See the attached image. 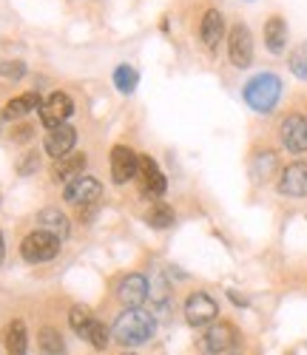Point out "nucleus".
Returning <instances> with one entry per match:
<instances>
[{
    "label": "nucleus",
    "mask_w": 307,
    "mask_h": 355,
    "mask_svg": "<svg viewBox=\"0 0 307 355\" xmlns=\"http://www.w3.org/2000/svg\"><path fill=\"white\" fill-rule=\"evenodd\" d=\"M154 333H157V321H154V318H151L145 310H140V307L119 313V318L114 321V327H111L114 341L122 344V347H140V344L151 341Z\"/></svg>",
    "instance_id": "f257e3e1"
},
{
    "label": "nucleus",
    "mask_w": 307,
    "mask_h": 355,
    "mask_svg": "<svg viewBox=\"0 0 307 355\" xmlns=\"http://www.w3.org/2000/svg\"><path fill=\"white\" fill-rule=\"evenodd\" d=\"M242 97L256 114H270L276 108V103H279V97H282V80L276 74H270V71H262V74H256V77H251L248 83H244Z\"/></svg>",
    "instance_id": "f03ea898"
},
{
    "label": "nucleus",
    "mask_w": 307,
    "mask_h": 355,
    "mask_svg": "<svg viewBox=\"0 0 307 355\" xmlns=\"http://www.w3.org/2000/svg\"><path fill=\"white\" fill-rule=\"evenodd\" d=\"M60 253V239L46 230H35V233H28L23 245H20V256L26 261H32V264H40V261H49Z\"/></svg>",
    "instance_id": "7ed1b4c3"
},
{
    "label": "nucleus",
    "mask_w": 307,
    "mask_h": 355,
    "mask_svg": "<svg viewBox=\"0 0 307 355\" xmlns=\"http://www.w3.org/2000/svg\"><path fill=\"white\" fill-rule=\"evenodd\" d=\"M228 60L236 69H248L254 63V35L244 23H233L228 35Z\"/></svg>",
    "instance_id": "20e7f679"
},
{
    "label": "nucleus",
    "mask_w": 307,
    "mask_h": 355,
    "mask_svg": "<svg viewBox=\"0 0 307 355\" xmlns=\"http://www.w3.org/2000/svg\"><path fill=\"white\" fill-rule=\"evenodd\" d=\"M140 173V154L128 145H114L111 151V176L117 185H126L131 180H137Z\"/></svg>",
    "instance_id": "39448f33"
},
{
    "label": "nucleus",
    "mask_w": 307,
    "mask_h": 355,
    "mask_svg": "<svg viewBox=\"0 0 307 355\" xmlns=\"http://www.w3.org/2000/svg\"><path fill=\"white\" fill-rule=\"evenodd\" d=\"M100 193H103L100 180H94V176H85V173L74 176V180H72V182H66V188H63L66 202L80 205V208H85V205H97Z\"/></svg>",
    "instance_id": "423d86ee"
},
{
    "label": "nucleus",
    "mask_w": 307,
    "mask_h": 355,
    "mask_svg": "<svg viewBox=\"0 0 307 355\" xmlns=\"http://www.w3.org/2000/svg\"><path fill=\"white\" fill-rule=\"evenodd\" d=\"M217 302L210 299L208 293H191L188 295V302H185V321L191 324V327H208V324L217 321Z\"/></svg>",
    "instance_id": "0eeeda50"
},
{
    "label": "nucleus",
    "mask_w": 307,
    "mask_h": 355,
    "mask_svg": "<svg viewBox=\"0 0 307 355\" xmlns=\"http://www.w3.org/2000/svg\"><path fill=\"white\" fill-rule=\"evenodd\" d=\"M137 182H140V193L145 199H160L168 188L165 182V173L160 171V165L154 162L151 157H140V173H137Z\"/></svg>",
    "instance_id": "6e6552de"
},
{
    "label": "nucleus",
    "mask_w": 307,
    "mask_h": 355,
    "mask_svg": "<svg viewBox=\"0 0 307 355\" xmlns=\"http://www.w3.org/2000/svg\"><path fill=\"white\" fill-rule=\"evenodd\" d=\"M279 137L290 154H304L307 151V116L304 114H288L279 125Z\"/></svg>",
    "instance_id": "1a4fd4ad"
},
{
    "label": "nucleus",
    "mask_w": 307,
    "mask_h": 355,
    "mask_svg": "<svg viewBox=\"0 0 307 355\" xmlns=\"http://www.w3.org/2000/svg\"><path fill=\"white\" fill-rule=\"evenodd\" d=\"M74 114V100L63 92H54L43 105H40V120L46 128H57V125H66V120Z\"/></svg>",
    "instance_id": "9d476101"
},
{
    "label": "nucleus",
    "mask_w": 307,
    "mask_h": 355,
    "mask_svg": "<svg viewBox=\"0 0 307 355\" xmlns=\"http://www.w3.org/2000/svg\"><path fill=\"white\" fill-rule=\"evenodd\" d=\"M202 347L205 352L210 355H225L231 352V347H236V327L228 321H219V324H210L205 338H202Z\"/></svg>",
    "instance_id": "9b49d317"
},
{
    "label": "nucleus",
    "mask_w": 307,
    "mask_h": 355,
    "mask_svg": "<svg viewBox=\"0 0 307 355\" xmlns=\"http://www.w3.org/2000/svg\"><path fill=\"white\" fill-rule=\"evenodd\" d=\"M74 142H77V131L66 123V125L49 128L43 148H46V154H49V157L60 159V157H66V154H72V151H74Z\"/></svg>",
    "instance_id": "f8f14e48"
},
{
    "label": "nucleus",
    "mask_w": 307,
    "mask_h": 355,
    "mask_svg": "<svg viewBox=\"0 0 307 355\" xmlns=\"http://www.w3.org/2000/svg\"><path fill=\"white\" fill-rule=\"evenodd\" d=\"M117 299L122 302V307H126V310L140 307L148 299V282H145V276L131 273V276L122 279L119 287H117Z\"/></svg>",
    "instance_id": "ddd939ff"
},
{
    "label": "nucleus",
    "mask_w": 307,
    "mask_h": 355,
    "mask_svg": "<svg viewBox=\"0 0 307 355\" xmlns=\"http://www.w3.org/2000/svg\"><path fill=\"white\" fill-rule=\"evenodd\" d=\"M279 193H285V196H307V162H290L279 173Z\"/></svg>",
    "instance_id": "4468645a"
},
{
    "label": "nucleus",
    "mask_w": 307,
    "mask_h": 355,
    "mask_svg": "<svg viewBox=\"0 0 307 355\" xmlns=\"http://www.w3.org/2000/svg\"><path fill=\"white\" fill-rule=\"evenodd\" d=\"M222 37H225V17H222V12L219 9H208L202 23H199V40L205 43L208 51H213L222 43Z\"/></svg>",
    "instance_id": "2eb2a0df"
},
{
    "label": "nucleus",
    "mask_w": 307,
    "mask_h": 355,
    "mask_svg": "<svg viewBox=\"0 0 307 355\" xmlns=\"http://www.w3.org/2000/svg\"><path fill=\"white\" fill-rule=\"evenodd\" d=\"M85 165H88V157L72 151V154H66V157L54 159V165H51V176H54V182H72L74 176H80V173L85 171Z\"/></svg>",
    "instance_id": "dca6fc26"
},
{
    "label": "nucleus",
    "mask_w": 307,
    "mask_h": 355,
    "mask_svg": "<svg viewBox=\"0 0 307 355\" xmlns=\"http://www.w3.org/2000/svg\"><path fill=\"white\" fill-rule=\"evenodd\" d=\"M265 46L270 54H282L288 49V23L282 15H273L265 23Z\"/></svg>",
    "instance_id": "f3484780"
},
{
    "label": "nucleus",
    "mask_w": 307,
    "mask_h": 355,
    "mask_svg": "<svg viewBox=\"0 0 307 355\" xmlns=\"http://www.w3.org/2000/svg\"><path fill=\"white\" fill-rule=\"evenodd\" d=\"M276 171H279V157H276L273 151H256L254 159H251V176H254V182L265 185L270 182Z\"/></svg>",
    "instance_id": "a211bd4d"
},
{
    "label": "nucleus",
    "mask_w": 307,
    "mask_h": 355,
    "mask_svg": "<svg viewBox=\"0 0 307 355\" xmlns=\"http://www.w3.org/2000/svg\"><path fill=\"white\" fill-rule=\"evenodd\" d=\"M38 230H46L51 236H57L60 242L69 236V219L63 211H57V208H43L38 214Z\"/></svg>",
    "instance_id": "6ab92c4d"
},
{
    "label": "nucleus",
    "mask_w": 307,
    "mask_h": 355,
    "mask_svg": "<svg viewBox=\"0 0 307 355\" xmlns=\"http://www.w3.org/2000/svg\"><path fill=\"white\" fill-rule=\"evenodd\" d=\"M40 105H43V100H40L38 92L20 94V97H15V100L6 103V108H3V120H20V116H26L28 111H35V108H40Z\"/></svg>",
    "instance_id": "aec40b11"
},
{
    "label": "nucleus",
    "mask_w": 307,
    "mask_h": 355,
    "mask_svg": "<svg viewBox=\"0 0 307 355\" xmlns=\"http://www.w3.org/2000/svg\"><path fill=\"white\" fill-rule=\"evenodd\" d=\"M26 349H28L26 324L15 318L9 327H6V352H9V355H26Z\"/></svg>",
    "instance_id": "412c9836"
},
{
    "label": "nucleus",
    "mask_w": 307,
    "mask_h": 355,
    "mask_svg": "<svg viewBox=\"0 0 307 355\" xmlns=\"http://www.w3.org/2000/svg\"><path fill=\"white\" fill-rule=\"evenodd\" d=\"M145 222H148L154 230H165V227H171V225H174V211H171V205H165V202H154L151 208H148V214H145Z\"/></svg>",
    "instance_id": "4be33fe9"
},
{
    "label": "nucleus",
    "mask_w": 307,
    "mask_h": 355,
    "mask_svg": "<svg viewBox=\"0 0 307 355\" xmlns=\"http://www.w3.org/2000/svg\"><path fill=\"white\" fill-rule=\"evenodd\" d=\"M38 347L43 355H66V344H63V336H60L54 327H43L40 336H38Z\"/></svg>",
    "instance_id": "5701e85b"
},
{
    "label": "nucleus",
    "mask_w": 307,
    "mask_h": 355,
    "mask_svg": "<svg viewBox=\"0 0 307 355\" xmlns=\"http://www.w3.org/2000/svg\"><path fill=\"white\" fill-rule=\"evenodd\" d=\"M140 83V74L131 66H117L114 69V85L119 94H134V88Z\"/></svg>",
    "instance_id": "b1692460"
},
{
    "label": "nucleus",
    "mask_w": 307,
    "mask_h": 355,
    "mask_svg": "<svg viewBox=\"0 0 307 355\" xmlns=\"http://www.w3.org/2000/svg\"><path fill=\"white\" fill-rule=\"evenodd\" d=\"M83 338H85L91 347H94V349H106V347H108V327H106L103 321H91L88 330L83 333Z\"/></svg>",
    "instance_id": "393cba45"
},
{
    "label": "nucleus",
    "mask_w": 307,
    "mask_h": 355,
    "mask_svg": "<svg viewBox=\"0 0 307 355\" xmlns=\"http://www.w3.org/2000/svg\"><path fill=\"white\" fill-rule=\"evenodd\" d=\"M288 66H290V71H293L299 80H307V40L299 43V46L290 51Z\"/></svg>",
    "instance_id": "a878e982"
},
{
    "label": "nucleus",
    "mask_w": 307,
    "mask_h": 355,
    "mask_svg": "<svg viewBox=\"0 0 307 355\" xmlns=\"http://www.w3.org/2000/svg\"><path fill=\"white\" fill-rule=\"evenodd\" d=\"M91 321H94V315H91L88 307H74V310L69 313V324H72V330H74L77 336H83V333L88 330Z\"/></svg>",
    "instance_id": "bb28decb"
},
{
    "label": "nucleus",
    "mask_w": 307,
    "mask_h": 355,
    "mask_svg": "<svg viewBox=\"0 0 307 355\" xmlns=\"http://www.w3.org/2000/svg\"><path fill=\"white\" fill-rule=\"evenodd\" d=\"M38 168H40V154H38V151L23 154V159L17 162V173H20V176H32Z\"/></svg>",
    "instance_id": "cd10ccee"
},
{
    "label": "nucleus",
    "mask_w": 307,
    "mask_h": 355,
    "mask_svg": "<svg viewBox=\"0 0 307 355\" xmlns=\"http://www.w3.org/2000/svg\"><path fill=\"white\" fill-rule=\"evenodd\" d=\"M23 74H26V63H20V60H3V63H0V77L20 80Z\"/></svg>",
    "instance_id": "c85d7f7f"
},
{
    "label": "nucleus",
    "mask_w": 307,
    "mask_h": 355,
    "mask_svg": "<svg viewBox=\"0 0 307 355\" xmlns=\"http://www.w3.org/2000/svg\"><path fill=\"white\" fill-rule=\"evenodd\" d=\"M32 131H35L32 125H17L15 134H12V139H15V142H26L28 137H32Z\"/></svg>",
    "instance_id": "c756f323"
},
{
    "label": "nucleus",
    "mask_w": 307,
    "mask_h": 355,
    "mask_svg": "<svg viewBox=\"0 0 307 355\" xmlns=\"http://www.w3.org/2000/svg\"><path fill=\"white\" fill-rule=\"evenodd\" d=\"M3 256H6V245H3V233H0V264H3Z\"/></svg>",
    "instance_id": "7c9ffc66"
},
{
    "label": "nucleus",
    "mask_w": 307,
    "mask_h": 355,
    "mask_svg": "<svg viewBox=\"0 0 307 355\" xmlns=\"http://www.w3.org/2000/svg\"><path fill=\"white\" fill-rule=\"evenodd\" d=\"M122 355H134V352H122Z\"/></svg>",
    "instance_id": "2f4dec72"
}]
</instances>
